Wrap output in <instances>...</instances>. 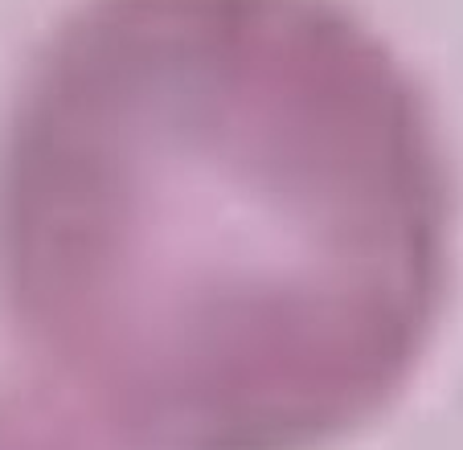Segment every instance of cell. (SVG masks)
Masks as SVG:
<instances>
[{
  "label": "cell",
  "instance_id": "1",
  "mask_svg": "<svg viewBox=\"0 0 463 450\" xmlns=\"http://www.w3.org/2000/svg\"><path fill=\"white\" fill-rule=\"evenodd\" d=\"M443 147L324 0H95L0 147V312L99 450H328L439 323Z\"/></svg>",
  "mask_w": 463,
  "mask_h": 450
},
{
  "label": "cell",
  "instance_id": "2",
  "mask_svg": "<svg viewBox=\"0 0 463 450\" xmlns=\"http://www.w3.org/2000/svg\"><path fill=\"white\" fill-rule=\"evenodd\" d=\"M0 450H99L33 389L0 393Z\"/></svg>",
  "mask_w": 463,
  "mask_h": 450
}]
</instances>
